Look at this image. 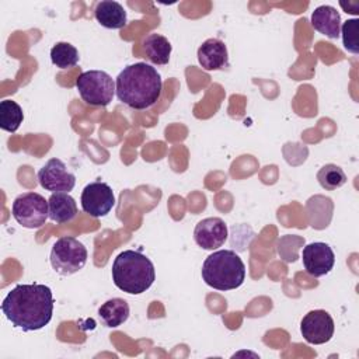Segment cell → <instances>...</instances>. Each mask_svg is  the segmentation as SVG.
<instances>
[{
  "instance_id": "obj_1",
  "label": "cell",
  "mask_w": 359,
  "mask_h": 359,
  "mask_svg": "<svg viewBox=\"0 0 359 359\" xmlns=\"http://www.w3.org/2000/svg\"><path fill=\"white\" fill-rule=\"evenodd\" d=\"M55 299L49 286L22 283L11 289L3 299L1 311L13 327L22 331H38L49 324Z\"/></svg>"
},
{
  "instance_id": "obj_2",
  "label": "cell",
  "mask_w": 359,
  "mask_h": 359,
  "mask_svg": "<svg viewBox=\"0 0 359 359\" xmlns=\"http://www.w3.org/2000/svg\"><path fill=\"white\" fill-rule=\"evenodd\" d=\"M163 80L160 73L144 62L126 66L115 80L118 100L132 109H147L161 97Z\"/></svg>"
},
{
  "instance_id": "obj_3",
  "label": "cell",
  "mask_w": 359,
  "mask_h": 359,
  "mask_svg": "<svg viewBox=\"0 0 359 359\" xmlns=\"http://www.w3.org/2000/svg\"><path fill=\"white\" fill-rule=\"evenodd\" d=\"M156 279L150 258L135 250H125L114 259L112 280L118 289L129 294L146 292Z\"/></svg>"
},
{
  "instance_id": "obj_4",
  "label": "cell",
  "mask_w": 359,
  "mask_h": 359,
  "mask_svg": "<svg viewBox=\"0 0 359 359\" xmlns=\"http://www.w3.org/2000/svg\"><path fill=\"white\" fill-rule=\"evenodd\" d=\"M201 273L208 286L216 290H233L244 283L245 265L233 250H219L206 257Z\"/></svg>"
},
{
  "instance_id": "obj_5",
  "label": "cell",
  "mask_w": 359,
  "mask_h": 359,
  "mask_svg": "<svg viewBox=\"0 0 359 359\" xmlns=\"http://www.w3.org/2000/svg\"><path fill=\"white\" fill-rule=\"evenodd\" d=\"M87 248L74 237L65 236L55 241L50 250V265L60 276H69L84 268L87 262Z\"/></svg>"
},
{
  "instance_id": "obj_6",
  "label": "cell",
  "mask_w": 359,
  "mask_h": 359,
  "mask_svg": "<svg viewBox=\"0 0 359 359\" xmlns=\"http://www.w3.org/2000/svg\"><path fill=\"white\" fill-rule=\"evenodd\" d=\"M81 100L93 107H107L115 94V81L104 70H88L76 79Z\"/></svg>"
},
{
  "instance_id": "obj_7",
  "label": "cell",
  "mask_w": 359,
  "mask_h": 359,
  "mask_svg": "<svg viewBox=\"0 0 359 359\" xmlns=\"http://www.w3.org/2000/svg\"><path fill=\"white\" fill-rule=\"evenodd\" d=\"M13 217L25 229H39L49 217L48 201L36 192L18 195L11 206Z\"/></svg>"
},
{
  "instance_id": "obj_8",
  "label": "cell",
  "mask_w": 359,
  "mask_h": 359,
  "mask_svg": "<svg viewBox=\"0 0 359 359\" xmlns=\"http://www.w3.org/2000/svg\"><path fill=\"white\" fill-rule=\"evenodd\" d=\"M81 209L93 217L107 216L115 205L112 188L102 181H94L84 187L81 192Z\"/></svg>"
},
{
  "instance_id": "obj_9",
  "label": "cell",
  "mask_w": 359,
  "mask_h": 359,
  "mask_svg": "<svg viewBox=\"0 0 359 359\" xmlns=\"http://www.w3.org/2000/svg\"><path fill=\"white\" fill-rule=\"evenodd\" d=\"M41 187L49 192H69L76 185V175L67 170L60 158H50L38 171Z\"/></svg>"
},
{
  "instance_id": "obj_10",
  "label": "cell",
  "mask_w": 359,
  "mask_h": 359,
  "mask_svg": "<svg viewBox=\"0 0 359 359\" xmlns=\"http://www.w3.org/2000/svg\"><path fill=\"white\" fill-rule=\"evenodd\" d=\"M334 320L325 310H311L300 323V332L303 338L306 342L313 345L328 342L334 335Z\"/></svg>"
},
{
  "instance_id": "obj_11",
  "label": "cell",
  "mask_w": 359,
  "mask_h": 359,
  "mask_svg": "<svg viewBox=\"0 0 359 359\" xmlns=\"http://www.w3.org/2000/svg\"><path fill=\"white\" fill-rule=\"evenodd\" d=\"M303 266L306 272L314 278L327 275L335 264V255L332 248L327 243H311L303 248L302 252Z\"/></svg>"
},
{
  "instance_id": "obj_12",
  "label": "cell",
  "mask_w": 359,
  "mask_h": 359,
  "mask_svg": "<svg viewBox=\"0 0 359 359\" xmlns=\"http://www.w3.org/2000/svg\"><path fill=\"white\" fill-rule=\"evenodd\" d=\"M229 231L223 219L206 217L202 219L194 230L195 243L203 250H216L224 244Z\"/></svg>"
},
{
  "instance_id": "obj_13",
  "label": "cell",
  "mask_w": 359,
  "mask_h": 359,
  "mask_svg": "<svg viewBox=\"0 0 359 359\" xmlns=\"http://www.w3.org/2000/svg\"><path fill=\"white\" fill-rule=\"evenodd\" d=\"M198 62L206 72L224 70L229 67L227 46L217 38L206 39L198 48Z\"/></svg>"
},
{
  "instance_id": "obj_14",
  "label": "cell",
  "mask_w": 359,
  "mask_h": 359,
  "mask_svg": "<svg viewBox=\"0 0 359 359\" xmlns=\"http://www.w3.org/2000/svg\"><path fill=\"white\" fill-rule=\"evenodd\" d=\"M311 25L320 34L335 39L341 35V15L332 6H320L311 13Z\"/></svg>"
},
{
  "instance_id": "obj_15",
  "label": "cell",
  "mask_w": 359,
  "mask_h": 359,
  "mask_svg": "<svg viewBox=\"0 0 359 359\" xmlns=\"http://www.w3.org/2000/svg\"><path fill=\"white\" fill-rule=\"evenodd\" d=\"M94 15L98 24L108 29H121L128 22V17L123 6L112 0L98 1L94 8Z\"/></svg>"
},
{
  "instance_id": "obj_16",
  "label": "cell",
  "mask_w": 359,
  "mask_h": 359,
  "mask_svg": "<svg viewBox=\"0 0 359 359\" xmlns=\"http://www.w3.org/2000/svg\"><path fill=\"white\" fill-rule=\"evenodd\" d=\"M48 206L52 222L67 223L77 216L76 201L69 192H53L48 199Z\"/></svg>"
},
{
  "instance_id": "obj_17",
  "label": "cell",
  "mask_w": 359,
  "mask_h": 359,
  "mask_svg": "<svg viewBox=\"0 0 359 359\" xmlns=\"http://www.w3.org/2000/svg\"><path fill=\"white\" fill-rule=\"evenodd\" d=\"M129 304L121 297H114L102 303L98 309V317L108 328H116L129 318Z\"/></svg>"
},
{
  "instance_id": "obj_18",
  "label": "cell",
  "mask_w": 359,
  "mask_h": 359,
  "mask_svg": "<svg viewBox=\"0 0 359 359\" xmlns=\"http://www.w3.org/2000/svg\"><path fill=\"white\" fill-rule=\"evenodd\" d=\"M143 50L146 59L153 65H167L171 56L172 46L170 41L160 34H149L143 39Z\"/></svg>"
},
{
  "instance_id": "obj_19",
  "label": "cell",
  "mask_w": 359,
  "mask_h": 359,
  "mask_svg": "<svg viewBox=\"0 0 359 359\" xmlns=\"http://www.w3.org/2000/svg\"><path fill=\"white\" fill-rule=\"evenodd\" d=\"M24 119L22 108L13 100H4L0 102V128L6 132L14 133L20 128Z\"/></svg>"
},
{
  "instance_id": "obj_20",
  "label": "cell",
  "mask_w": 359,
  "mask_h": 359,
  "mask_svg": "<svg viewBox=\"0 0 359 359\" xmlns=\"http://www.w3.org/2000/svg\"><path fill=\"white\" fill-rule=\"evenodd\" d=\"M50 60L59 69L74 67L79 60V50L69 42H57L50 49Z\"/></svg>"
},
{
  "instance_id": "obj_21",
  "label": "cell",
  "mask_w": 359,
  "mask_h": 359,
  "mask_svg": "<svg viewBox=\"0 0 359 359\" xmlns=\"http://www.w3.org/2000/svg\"><path fill=\"white\" fill-rule=\"evenodd\" d=\"M317 181L324 189L334 191L346 182V174L337 164H325L318 170Z\"/></svg>"
},
{
  "instance_id": "obj_22",
  "label": "cell",
  "mask_w": 359,
  "mask_h": 359,
  "mask_svg": "<svg viewBox=\"0 0 359 359\" xmlns=\"http://www.w3.org/2000/svg\"><path fill=\"white\" fill-rule=\"evenodd\" d=\"M358 31H359V21L356 18L348 20L341 25L342 34V43L344 48L351 53H359V42H358Z\"/></svg>"
}]
</instances>
